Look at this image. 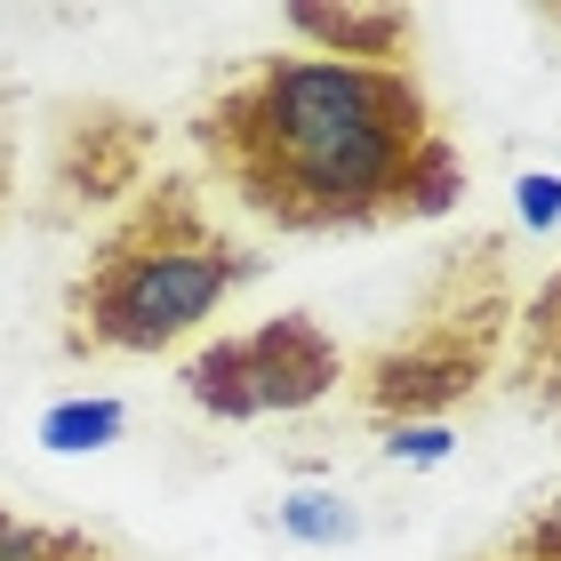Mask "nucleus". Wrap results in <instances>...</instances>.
<instances>
[{
	"mask_svg": "<svg viewBox=\"0 0 561 561\" xmlns=\"http://www.w3.org/2000/svg\"><path fill=\"white\" fill-rule=\"evenodd\" d=\"M193 152L273 233H393L466 201V152L410 65L257 48L201 96Z\"/></svg>",
	"mask_w": 561,
	"mask_h": 561,
	"instance_id": "1",
	"label": "nucleus"
},
{
	"mask_svg": "<svg viewBox=\"0 0 561 561\" xmlns=\"http://www.w3.org/2000/svg\"><path fill=\"white\" fill-rule=\"evenodd\" d=\"M257 273L265 249L209 209V185L193 169H161L81 249L57 297V345L65 362H152L201 337Z\"/></svg>",
	"mask_w": 561,
	"mask_h": 561,
	"instance_id": "2",
	"label": "nucleus"
},
{
	"mask_svg": "<svg viewBox=\"0 0 561 561\" xmlns=\"http://www.w3.org/2000/svg\"><path fill=\"white\" fill-rule=\"evenodd\" d=\"M522 249L505 225L457 233L425 257L401 313L345 362V401L369 433H417L490 393L522 329Z\"/></svg>",
	"mask_w": 561,
	"mask_h": 561,
	"instance_id": "3",
	"label": "nucleus"
},
{
	"mask_svg": "<svg viewBox=\"0 0 561 561\" xmlns=\"http://www.w3.org/2000/svg\"><path fill=\"white\" fill-rule=\"evenodd\" d=\"M345 386V345L313 313H265L249 329H217L176 362V393L217 425H257V417H297Z\"/></svg>",
	"mask_w": 561,
	"mask_h": 561,
	"instance_id": "4",
	"label": "nucleus"
},
{
	"mask_svg": "<svg viewBox=\"0 0 561 561\" xmlns=\"http://www.w3.org/2000/svg\"><path fill=\"white\" fill-rule=\"evenodd\" d=\"M161 176V121L121 105V96H72L48 121L41 145V225H81L96 209H129Z\"/></svg>",
	"mask_w": 561,
	"mask_h": 561,
	"instance_id": "5",
	"label": "nucleus"
},
{
	"mask_svg": "<svg viewBox=\"0 0 561 561\" xmlns=\"http://www.w3.org/2000/svg\"><path fill=\"white\" fill-rule=\"evenodd\" d=\"M305 41V57H337V65H410L417 48V9L393 0H329V9H289L280 16Z\"/></svg>",
	"mask_w": 561,
	"mask_h": 561,
	"instance_id": "6",
	"label": "nucleus"
},
{
	"mask_svg": "<svg viewBox=\"0 0 561 561\" xmlns=\"http://www.w3.org/2000/svg\"><path fill=\"white\" fill-rule=\"evenodd\" d=\"M505 377H514V401L538 425H561V265L522 297V329H514Z\"/></svg>",
	"mask_w": 561,
	"mask_h": 561,
	"instance_id": "7",
	"label": "nucleus"
},
{
	"mask_svg": "<svg viewBox=\"0 0 561 561\" xmlns=\"http://www.w3.org/2000/svg\"><path fill=\"white\" fill-rule=\"evenodd\" d=\"M0 561H129V553L81 522H41V514H16L0 497Z\"/></svg>",
	"mask_w": 561,
	"mask_h": 561,
	"instance_id": "8",
	"label": "nucleus"
},
{
	"mask_svg": "<svg viewBox=\"0 0 561 561\" xmlns=\"http://www.w3.org/2000/svg\"><path fill=\"white\" fill-rule=\"evenodd\" d=\"M473 561H561V490L538 497V505H522V514L505 522Z\"/></svg>",
	"mask_w": 561,
	"mask_h": 561,
	"instance_id": "9",
	"label": "nucleus"
},
{
	"mask_svg": "<svg viewBox=\"0 0 561 561\" xmlns=\"http://www.w3.org/2000/svg\"><path fill=\"white\" fill-rule=\"evenodd\" d=\"M121 433V401H65V410H48L41 442L48 449H105Z\"/></svg>",
	"mask_w": 561,
	"mask_h": 561,
	"instance_id": "10",
	"label": "nucleus"
},
{
	"mask_svg": "<svg viewBox=\"0 0 561 561\" xmlns=\"http://www.w3.org/2000/svg\"><path fill=\"white\" fill-rule=\"evenodd\" d=\"M329 497H305V505H289V529H305V538H345L353 529V514H321Z\"/></svg>",
	"mask_w": 561,
	"mask_h": 561,
	"instance_id": "11",
	"label": "nucleus"
},
{
	"mask_svg": "<svg viewBox=\"0 0 561 561\" xmlns=\"http://www.w3.org/2000/svg\"><path fill=\"white\" fill-rule=\"evenodd\" d=\"M16 217V137L0 129V225Z\"/></svg>",
	"mask_w": 561,
	"mask_h": 561,
	"instance_id": "12",
	"label": "nucleus"
},
{
	"mask_svg": "<svg viewBox=\"0 0 561 561\" xmlns=\"http://www.w3.org/2000/svg\"><path fill=\"white\" fill-rule=\"evenodd\" d=\"M546 24H553V33H561V9H546Z\"/></svg>",
	"mask_w": 561,
	"mask_h": 561,
	"instance_id": "13",
	"label": "nucleus"
},
{
	"mask_svg": "<svg viewBox=\"0 0 561 561\" xmlns=\"http://www.w3.org/2000/svg\"><path fill=\"white\" fill-rule=\"evenodd\" d=\"M553 433H561V425H553Z\"/></svg>",
	"mask_w": 561,
	"mask_h": 561,
	"instance_id": "14",
	"label": "nucleus"
}]
</instances>
